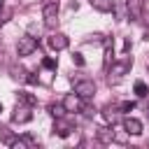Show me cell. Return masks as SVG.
Segmentation results:
<instances>
[{"label": "cell", "instance_id": "cell-22", "mask_svg": "<svg viewBox=\"0 0 149 149\" xmlns=\"http://www.w3.org/2000/svg\"><path fill=\"white\" fill-rule=\"evenodd\" d=\"M123 51H126V54L130 51V40H126V42H123Z\"/></svg>", "mask_w": 149, "mask_h": 149}, {"label": "cell", "instance_id": "cell-25", "mask_svg": "<svg viewBox=\"0 0 149 149\" xmlns=\"http://www.w3.org/2000/svg\"><path fill=\"white\" fill-rule=\"evenodd\" d=\"M0 12H2V2H0Z\"/></svg>", "mask_w": 149, "mask_h": 149}, {"label": "cell", "instance_id": "cell-1", "mask_svg": "<svg viewBox=\"0 0 149 149\" xmlns=\"http://www.w3.org/2000/svg\"><path fill=\"white\" fill-rule=\"evenodd\" d=\"M33 51H37V37H33V35H23V37H19L16 54H19V56H30Z\"/></svg>", "mask_w": 149, "mask_h": 149}, {"label": "cell", "instance_id": "cell-15", "mask_svg": "<svg viewBox=\"0 0 149 149\" xmlns=\"http://www.w3.org/2000/svg\"><path fill=\"white\" fill-rule=\"evenodd\" d=\"M72 63H74L77 68H84V56H81L79 51H74V54H72Z\"/></svg>", "mask_w": 149, "mask_h": 149}, {"label": "cell", "instance_id": "cell-14", "mask_svg": "<svg viewBox=\"0 0 149 149\" xmlns=\"http://www.w3.org/2000/svg\"><path fill=\"white\" fill-rule=\"evenodd\" d=\"M49 109H51V114H54V116H56V119H58V116H63V114H65V112H68V109H65V107H63V102H61V105H51V107H49Z\"/></svg>", "mask_w": 149, "mask_h": 149}, {"label": "cell", "instance_id": "cell-5", "mask_svg": "<svg viewBox=\"0 0 149 149\" xmlns=\"http://www.w3.org/2000/svg\"><path fill=\"white\" fill-rule=\"evenodd\" d=\"M47 44H49L54 51H63V49H68L70 40H68V35H63V33H51L49 40H47Z\"/></svg>", "mask_w": 149, "mask_h": 149}, {"label": "cell", "instance_id": "cell-7", "mask_svg": "<svg viewBox=\"0 0 149 149\" xmlns=\"http://www.w3.org/2000/svg\"><path fill=\"white\" fill-rule=\"evenodd\" d=\"M33 119V112L26 107V105H16V109H14V114H12V121L14 123H28Z\"/></svg>", "mask_w": 149, "mask_h": 149}, {"label": "cell", "instance_id": "cell-20", "mask_svg": "<svg viewBox=\"0 0 149 149\" xmlns=\"http://www.w3.org/2000/svg\"><path fill=\"white\" fill-rule=\"evenodd\" d=\"M105 119L114 123V119H116V114H114V109H109V107H107V109H105Z\"/></svg>", "mask_w": 149, "mask_h": 149}, {"label": "cell", "instance_id": "cell-9", "mask_svg": "<svg viewBox=\"0 0 149 149\" xmlns=\"http://www.w3.org/2000/svg\"><path fill=\"white\" fill-rule=\"evenodd\" d=\"M126 12H128L130 21L142 19V14H144V9H142V0H128V2H126Z\"/></svg>", "mask_w": 149, "mask_h": 149}, {"label": "cell", "instance_id": "cell-13", "mask_svg": "<svg viewBox=\"0 0 149 149\" xmlns=\"http://www.w3.org/2000/svg\"><path fill=\"white\" fill-rule=\"evenodd\" d=\"M133 91H135V95H137V98H144V95L149 93V88H147V84H144V81H135Z\"/></svg>", "mask_w": 149, "mask_h": 149}, {"label": "cell", "instance_id": "cell-16", "mask_svg": "<svg viewBox=\"0 0 149 149\" xmlns=\"http://www.w3.org/2000/svg\"><path fill=\"white\" fill-rule=\"evenodd\" d=\"M98 137H100L102 142H109V140H114V133H112V130H100Z\"/></svg>", "mask_w": 149, "mask_h": 149}, {"label": "cell", "instance_id": "cell-24", "mask_svg": "<svg viewBox=\"0 0 149 149\" xmlns=\"http://www.w3.org/2000/svg\"><path fill=\"white\" fill-rule=\"evenodd\" d=\"M0 112H2V102H0Z\"/></svg>", "mask_w": 149, "mask_h": 149}, {"label": "cell", "instance_id": "cell-10", "mask_svg": "<svg viewBox=\"0 0 149 149\" xmlns=\"http://www.w3.org/2000/svg\"><path fill=\"white\" fill-rule=\"evenodd\" d=\"M54 133H56L58 137H68V135L72 133V128H70V123L63 121V116H58V119H56V126H54Z\"/></svg>", "mask_w": 149, "mask_h": 149}, {"label": "cell", "instance_id": "cell-6", "mask_svg": "<svg viewBox=\"0 0 149 149\" xmlns=\"http://www.w3.org/2000/svg\"><path fill=\"white\" fill-rule=\"evenodd\" d=\"M81 100H84V98H79L77 93H68V95L63 98V107H65L68 112H81V109H84Z\"/></svg>", "mask_w": 149, "mask_h": 149}, {"label": "cell", "instance_id": "cell-8", "mask_svg": "<svg viewBox=\"0 0 149 149\" xmlns=\"http://www.w3.org/2000/svg\"><path fill=\"white\" fill-rule=\"evenodd\" d=\"M123 130L128 135H142V121L135 116H126L123 119Z\"/></svg>", "mask_w": 149, "mask_h": 149}, {"label": "cell", "instance_id": "cell-19", "mask_svg": "<svg viewBox=\"0 0 149 149\" xmlns=\"http://www.w3.org/2000/svg\"><path fill=\"white\" fill-rule=\"evenodd\" d=\"M19 98H21L23 102H28V105H33V102H35V98H33V95H28V93H23V91L19 93Z\"/></svg>", "mask_w": 149, "mask_h": 149}, {"label": "cell", "instance_id": "cell-23", "mask_svg": "<svg viewBox=\"0 0 149 149\" xmlns=\"http://www.w3.org/2000/svg\"><path fill=\"white\" fill-rule=\"evenodd\" d=\"M144 16H147V19H144V21H147V26H149V12H147V14H144Z\"/></svg>", "mask_w": 149, "mask_h": 149}, {"label": "cell", "instance_id": "cell-17", "mask_svg": "<svg viewBox=\"0 0 149 149\" xmlns=\"http://www.w3.org/2000/svg\"><path fill=\"white\" fill-rule=\"evenodd\" d=\"M42 65H44L47 70H56V58H44Z\"/></svg>", "mask_w": 149, "mask_h": 149}, {"label": "cell", "instance_id": "cell-3", "mask_svg": "<svg viewBox=\"0 0 149 149\" xmlns=\"http://www.w3.org/2000/svg\"><path fill=\"white\" fill-rule=\"evenodd\" d=\"M130 68H133V58H123V61L112 63V68H109V79H121Z\"/></svg>", "mask_w": 149, "mask_h": 149}, {"label": "cell", "instance_id": "cell-4", "mask_svg": "<svg viewBox=\"0 0 149 149\" xmlns=\"http://www.w3.org/2000/svg\"><path fill=\"white\" fill-rule=\"evenodd\" d=\"M42 16H44V23L51 28V26L58 21V2H56V0L47 2V5H44V9H42Z\"/></svg>", "mask_w": 149, "mask_h": 149}, {"label": "cell", "instance_id": "cell-11", "mask_svg": "<svg viewBox=\"0 0 149 149\" xmlns=\"http://www.w3.org/2000/svg\"><path fill=\"white\" fill-rule=\"evenodd\" d=\"M91 7L95 12H112L114 9V0H91Z\"/></svg>", "mask_w": 149, "mask_h": 149}, {"label": "cell", "instance_id": "cell-2", "mask_svg": "<svg viewBox=\"0 0 149 149\" xmlns=\"http://www.w3.org/2000/svg\"><path fill=\"white\" fill-rule=\"evenodd\" d=\"M74 93L79 95V98H93L95 95V84H93V79H77L74 81Z\"/></svg>", "mask_w": 149, "mask_h": 149}, {"label": "cell", "instance_id": "cell-18", "mask_svg": "<svg viewBox=\"0 0 149 149\" xmlns=\"http://www.w3.org/2000/svg\"><path fill=\"white\" fill-rule=\"evenodd\" d=\"M133 109H135V102H133V100L121 102V112H133Z\"/></svg>", "mask_w": 149, "mask_h": 149}, {"label": "cell", "instance_id": "cell-12", "mask_svg": "<svg viewBox=\"0 0 149 149\" xmlns=\"http://www.w3.org/2000/svg\"><path fill=\"white\" fill-rule=\"evenodd\" d=\"M23 147H35V140L33 137H21V140H14L12 142V149H23Z\"/></svg>", "mask_w": 149, "mask_h": 149}, {"label": "cell", "instance_id": "cell-21", "mask_svg": "<svg viewBox=\"0 0 149 149\" xmlns=\"http://www.w3.org/2000/svg\"><path fill=\"white\" fill-rule=\"evenodd\" d=\"M88 42H102V35H91V40Z\"/></svg>", "mask_w": 149, "mask_h": 149}]
</instances>
